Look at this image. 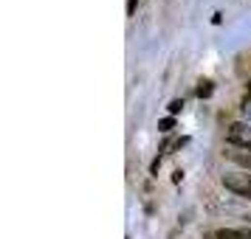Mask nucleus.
Instances as JSON below:
<instances>
[{
  "instance_id": "nucleus-1",
  "label": "nucleus",
  "mask_w": 251,
  "mask_h": 239,
  "mask_svg": "<svg viewBox=\"0 0 251 239\" xmlns=\"http://www.w3.org/2000/svg\"><path fill=\"white\" fill-rule=\"evenodd\" d=\"M226 141L231 147H240V149H251V124L249 121H237L226 130Z\"/></svg>"
},
{
  "instance_id": "nucleus-2",
  "label": "nucleus",
  "mask_w": 251,
  "mask_h": 239,
  "mask_svg": "<svg viewBox=\"0 0 251 239\" xmlns=\"http://www.w3.org/2000/svg\"><path fill=\"white\" fill-rule=\"evenodd\" d=\"M223 186L228 192L240 194V197H251V174L243 172V174H223Z\"/></svg>"
},
{
  "instance_id": "nucleus-3",
  "label": "nucleus",
  "mask_w": 251,
  "mask_h": 239,
  "mask_svg": "<svg viewBox=\"0 0 251 239\" xmlns=\"http://www.w3.org/2000/svg\"><path fill=\"white\" fill-rule=\"evenodd\" d=\"M226 155H228V160H234L237 166L251 172V149H228Z\"/></svg>"
},
{
  "instance_id": "nucleus-4",
  "label": "nucleus",
  "mask_w": 251,
  "mask_h": 239,
  "mask_svg": "<svg viewBox=\"0 0 251 239\" xmlns=\"http://www.w3.org/2000/svg\"><path fill=\"white\" fill-rule=\"evenodd\" d=\"M215 237L217 239H251V231H246V228H220Z\"/></svg>"
},
{
  "instance_id": "nucleus-5",
  "label": "nucleus",
  "mask_w": 251,
  "mask_h": 239,
  "mask_svg": "<svg viewBox=\"0 0 251 239\" xmlns=\"http://www.w3.org/2000/svg\"><path fill=\"white\" fill-rule=\"evenodd\" d=\"M212 93H215V85H212L209 79H201V82H198V87H195V96H198V99H209Z\"/></svg>"
},
{
  "instance_id": "nucleus-6",
  "label": "nucleus",
  "mask_w": 251,
  "mask_h": 239,
  "mask_svg": "<svg viewBox=\"0 0 251 239\" xmlns=\"http://www.w3.org/2000/svg\"><path fill=\"white\" fill-rule=\"evenodd\" d=\"M240 113H243V118L251 124V96H246V99L240 102Z\"/></svg>"
},
{
  "instance_id": "nucleus-7",
  "label": "nucleus",
  "mask_w": 251,
  "mask_h": 239,
  "mask_svg": "<svg viewBox=\"0 0 251 239\" xmlns=\"http://www.w3.org/2000/svg\"><path fill=\"white\" fill-rule=\"evenodd\" d=\"M158 130H161V132H170V130H175V118H172V115H170V118H161Z\"/></svg>"
},
{
  "instance_id": "nucleus-8",
  "label": "nucleus",
  "mask_w": 251,
  "mask_h": 239,
  "mask_svg": "<svg viewBox=\"0 0 251 239\" xmlns=\"http://www.w3.org/2000/svg\"><path fill=\"white\" fill-rule=\"evenodd\" d=\"M167 110H170V115H178L183 110V99H172L170 102V107H167Z\"/></svg>"
},
{
  "instance_id": "nucleus-9",
  "label": "nucleus",
  "mask_w": 251,
  "mask_h": 239,
  "mask_svg": "<svg viewBox=\"0 0 251 239\" xmlns=\"http://www.w3.org/2000/svg\"><path fill=\"white\" fill-rule=\"evenodd\" d=\"M136 6H138V0H127V14H136Z\"/></svg>"
},
{
  "instance_id": "nucleus-10",
  "label": "nucleus",
  "mask_w": 251,
  "mask_h": 239,
  "mask_svg": "<svg viewBox=\"0 0 251 239\" xmlns=\"http://www.w3.org/2000/svg\"><path fill=\"white\" fill-rule=\"evenodd\" d=\"M246 87H249V96H251V82H249V85H246Z\"/></svg>"
}]
</instances>
